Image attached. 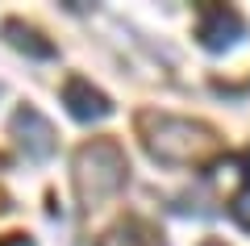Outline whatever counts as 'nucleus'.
Here are the masks:
<instances>
[{"label": "nucleus", "instance_id": "nucleus-1", "mask_svg": "<svg viewBox=\"0 0 250 246\" xmlns=\"http://www.w3.org/2000/svg\"><path fill=\"white\" fill-rule=\"evenodd\" d=\"M121 150L108 146V142H96V146H88L80 155V184H92L88 196L96 201V196L113 192L117 184H121Z\"/></svg>", "mask_w": 250, "mask_h": 246}, {"label": "nucleus", "instance_id": "nucleus-2", "mask_svg": "<svg viewBox=\"0 0 250 246\" xmlns=\"http://www.w3.org/2000/svg\"><path fill=\"white\" fill-rule=\"evenodd\" d=\"M246 34V21L233 9H205V25H200V38H205L208 50H221V46L238 42Z\"/></svg>", "mask_w": 250, "mask_h": 246}, {"label": "nucleus", "instance_id": "nucleus-3", "mask_svg": "<svg viewBox=\"0 0 250 246\" xmlns=\"http://www.w3.org/2000/svg\"><path fill=\"white\" fill-rule=\"evenodd\" d=\"M62 100H67V109H71V117H80V121H100V117L113 113V105L92 88L88 79H71V84L62 88Z\"/></svg>", "mask_w": 250, "mask_h": 246}, {"label": "nucleus", "instance_id": "nucleus-4", "mask_svg": "<svg viewBox=\"0 0 250 246\" xmlns=\"http://www.w3.org/2000/svg\"><path fill=\"white\" fill-rule=\"evenodd\" d=\"M17 134H25V150L34 158H46L54 150V130H50V121H46L42 113H34V109H21L17 113Z\"/></svg>", "mask_w": 250, "mask_h": 246}, {"label": "nucleus", "instance_id": "nucleus-5", "mask_svg": "<svg viewBox=\"0 0 250 246\" xmlns=\"http://www.w3.org/2000/svg\"><path fill=\"white\" fill-rule=\"evenodd\" d=\"M9 34H17V38H13V42H17L21 50H34V54H42V59H46V54H54V50H50V46H46V42H34L38 34H29V29H21V25H9Z\"/></svg>", "mask_w": 250, "mask_h": 246}, {"label": "nucleus", "instance_id": "nucleus-6", "mask_svg": "<svg viewBox=\"0 0 250 246\" xmlns=\"http://www.w3.org/2000/svg\"><path fill=\"white\" fill-rule=\"evenodd\" d=\"M233 217H238L242 225L250 229V192H246V196H238V204H233Z\"/></svg>", "mask_w": 250, "mask_h": 246}, {"label": "nucleus", "instance_id": "nucleus-7", "mask_svg": "<svg viewBox=\"0 0 250 246\" xmlns=\"http://www.w3.org/2000/svg\"><path fill=\"white\" fill-rule=\"evenodd\" d=\"M208 246H221V242H208Z\"/></svg>", "mask_w": 250, "mask_h": 246}]
</instances>
